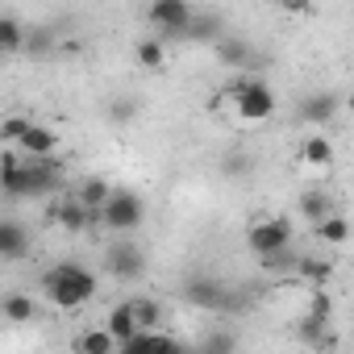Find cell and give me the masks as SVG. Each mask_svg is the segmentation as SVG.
I'll return each instance as SVG.
<instances>
[{"instance_id": "4316f807", "label": "cell", "mask_w": 354, "mask_h": 354, "mask_svg": "<svg viewBox=\"0 0 354 354\" xmlns=\"http://www.w3.org/2000/svg\"><path fill=\"white\" fill-rule=\"evenodd\" d=\"M30 117H21V113H9L5 121H0V142H5V150H17L21 146V138L30 133Z\"/></svg>"}, {"instance_id": "8fae6325", "label": "cell", "mask_w": 354, "mask_h": 354, "mask_svg": "<svg viewBox=\"0 0 354 354\" xmlns=\"http://www.w3.org/2000/svg\"><path fill=\"white\" fill-rule=\"evenodd\" d=\"M188 296H192V304H201V308H230V292H225L217 279H209V275H192V279H188Z\"/></svg>"}, {"instance_id": "cb8c5ba5", "label": "cell", "mask_w": 354, "mask_h": 354, "mask_svg": "<svg viewBox=\"0 0 354 354\" xmlns=\"http://www.w3.org/2000/svg\"><path fill=\"white\" fill-rule=\"evenodd\" d=\"M121 346H117V337L104 329V325H96V329H84L80 333V342H75V354H117Z\"/></svg>"}, {"instance_id": "d6986e66", "label": "cell", "mask_w": 354, "mask_h": 354, "mask_svg": "<svg viewBox=\"0 0 354 354\" xmlns=\"http://www.w3.org/2000/svg\"><path fill=\"white\" fill-rule=\"evenodd\" d=\"M129 308H133V321L142 333H158L162 329V304L154 296H129Z\"/></svg>"}, {"instance_id": "f546056e", "label": "cell", "mask_w": 354, "mask_h": 354, "mask_svg": "<svg viewBox=\"0 0 354 354\" xmlns=\"http://www.w3.org/2000/svg\"><path fill=\"white\" fill-rule=\"evenodd\" d=\"M196 354H234V342L230 337H205V346Z\"/></svg>"}, {"instance_id": "7402d4cb", "label": "cell", "mask_w": 354, "mask_h": 354, "mask_svg": "<svg viewBox=\"0 0 354 354\" xmlns=\"http://www.w3.org/2000/svg\"><path fill=\"white\" fill-rule=\"evenodd\" d=\"M188 38H192V42H213V46H217V42L225 38V21H221V13H213V9L196 13V21H192Z\"/></svg>"}, {"instance_id": "8992f818", "label": "cell", "mask_w": 354, "mask_h": 354, "mask_svg": "<svg viewBox=\"0 0 354 354\" xmlns=\"http://www.w3.org/2000/svg\"><path fill=\"white\" fill-rule=\"evenodd\" d=\"M63 188V162L59 158H26L21 171V196L17 201H46Z\"/></svg>"}, {"instance_id": "2e32d148", "label": "cell", "mask_w": 354, "mask_h": 354, "mask_svg": "<svg viewBox=\"0 0 354 354\" xmlns=\"http://www.w3.org/2000/svg\"><path fill=\"white\" fill-rule=\"evenodd\" d=\"M0 313H5L9 325H30L38 317V300L30 292H5V300H0Z\"/></svg>"}, {"instance_id": "9c48e42d", "label": "cell", "mask_w": 354, "mask_h": 354, "mask_svg": "<svg viewBox=\"0 0 354 354\" xmlns=\"http://www.w3.org/2000/svg\"><path fill=\"white\" fill-rule=\"evenodd\" d=\"M55 221H59V230H63L67 238H80L84 230H92V225H96V213H92V209H84L75 196H67V201H59Z\"/></svg>"}, {"instance_id": "4dcf8cb0", "label": "cell", "mask_w": 354, "mask_h": 354, "mask_svg": "<svg viewBox=\"0 0 354 354\" xmlns=\"http://www.w3.org/2000/svg\"><path fill=\"white\" fill-rule=\"evenodd\" d=\"M342 109H346V113H350V117H354V88H350V96H346V100H342Z\"/></svg>"}, {"instance_id": "3957f363", "label": "cell", "mask_w": 354, "mask_h": 354, "mask_svg": "<svg viewBox=\"0 0 354 354\" xmlns=\"http://www.w3.org/2000/svg\"><path fill=\"white\" fill-rule=\"evenodd\" d=\"M142 225H146V201L129 188H117L113 201L96 213V230H109V234H121V238L138 234Z\"/></svg>"}, {"instance_id": "4fadbf2b", "label": "cell", "mask_w": 354, "mask_h": 354, "mask_svg": "<svg viewBox=\"0 0 354 354\" xmlns=\"http://www.w3.org/2000/svg\"><path fill=\"white\" fill-rule=\"evenodd\" d=\"M129 354H188L184 350V342L175 337V333H138L133 342H129Z\"/></svg>"}, {"instance_id": "1f68e13d", "label": "cell", "mask_w": 354, "mask_h": 354, "mask_svg": "<svg viewBox=\"0 0 354 354\" xmlns=\"http://www.w3.org/2000/svg\"><path fill=\"white\" fill-rule=\"evenodd\" d=\"M117 354H129V346H121V350H117Z\"/></svg>"}, {"instance_id": "ffe728a7", "label": "cell", "mask_w": 354, "mask_h": 354, "mask_svg": "<svg viewBox=\"0 0 354 354\" xmlns=\"http://www.w3.org/2000/svg\"><path fill=\"white\" fill-rule=\"evenodd\" d=\"M217 55H221V63H230V67H238V71H246V67L254 63L250 42H246V38H238V34H225V38L217 42Z\"/></svg>"}, {"instance_id": "6da1fadb", "label": "cell", "mask_w": 354, "mask_h": 354, "mask_svg": "<svg viewBox=\"0 0 354 354\" xmlns=\"http://www.w3.org/2000/svg\"><path fill=\"white\" fill-rule=\"evenodd\" d=\"M96 292H100V279H96L84 263H75V259H67V263H59V267H50V271L42 275V296H46L55 308H80V304H88Z\"/></svg>"}, {"instance_id": "30bf717a", "label": "cell", "mask_w": 354, "mask_h": 354, "mask_svg": "<svg viewBox=\"0 0 354 354\" xmlns=\"http://www.w3.org/2000/svg\"><path fill=\"white\" fill-rule=\"evenodd\" d=\"M30 254V230L17 221V217H5L0 221V259L5 263H17Z\"/></svg>"}, {"instance_id": "ba28073f", "label": "cell", "mask_w": 354, "mask_h": 354, "mask_svg": "<svg viewBox=\"0 0 354 354\" xmlns=\"http://www.w3.org/2000/svg\"><path fill=\"white\" fill-rule=\"evenodd\" d=\"M59 146H63V142H59V129H55V125L34 121V125H30V133L21 138V146H17V150H21L26 158H59Z\"/></svg>"}, {"instance_id": "484cf974", "label": "cell", "mask_w": 354, "mask_h": 354, "mask_svg": "<svg viewBox=\"0 0 354 354\" xmlns=\"http://www.w3.org/2000/svg\"><path fill=\"white\" fill-rule=\"evenodd\" d=\"M296 275H300V279H308V283H317V288H325V283L333 279V259L300 254V267H296Z\"/></svg>"}, {"instance_id": "83f0119b", "label": "cell", "mask_w": 354, "mask_h": 354, "mask_svg": "<svg viewBox=\"0 0 354 354\" xmlns=\"http://www.w3.org/2000/svg\"><path fill=\"white\" fill-rule=\"evenodd\" d=\"M50 46H55V38H50V30H30V42H26V50H30L34 59H42V55H50Z\"/></svg>"}, {"instance_id": "7a4b0ae2", "label": "cell", "mask_w": 354, "mask_h": 354, "mask_svg": "<svg viewBox=\"0 0 354 354\" xmlns=\"http://www.w3.org/2000/svg\"><path fill=\"white\" fill-rule=\"evenodd\" d=\"M225 96L234 100V113H238V121H246V125H259V121H267L271 113H275V88L267 84V80H254V75H238L230 88H225Z\"/></svg>"}, {"instance_id": "5bb4252c", "label": "cell", "mask_w": 354, "mask_h": 354, "mask_svg": "<svg viewBox=\"0 0 354 354\" xmlns=\"http://www.w3.org/2000/svg\"><path fill=\"white\" fill-rule=\"evenodd\" d=\"M300 162L304 167H317V171L333 167V138L329 133H308L300 142Z\"/></svg>"}, {"instance_id": "9a60e30c", "label": "cell", "mask_w": 354, "mask_h": 354, "mask_svg": "<svg viewBox=\"0 0 354 354\" xmlns=\"http://www.w3.org/2000/svg\"><path fill=\"white\" fill-rule=\"evenodd\" d=\"M113 192H117V188H113L109 180H100V175H88V180H84V184H80V188H75L71 196H75V201H80L84 209L100 213V209H104V205L113 201Z\"/></svg>"}, {"instance_id": "7c38bea8", "label": "cell", "mask_w": 354, "mask_h": 354, "mask_svg": "<svg viewBox=\"0 0 354 354\" xmlns=\"http://www.w3.org/2000/svg\"><path fill=\"white\" fill-rule=\"evenodd\" d=\"M104 329L117 337V346H129L142 329H138V321H133V308H129V300H121V304H113L109 308V317H104Z\"/></svg>"}, {"instance_id": "5b68a950", "label": "cell", "mask_w": 354, "mask_h": 354, "mask_svg": "<svg viewBox=\"0 0 354 354\" xmlns=\"http://www.w3.org/2000/svg\"><path fill=\"white\" fill-rule=\"evenodd\" d=\"M104 275L117 283H133L146 275V250L133 238H117L104 246Z\"/></svg>"}, {"instance_id": "ac0fdd59", "label": "cell", "mask_w": 354, "mask_h": 354, "mask_svg": "<svg viewBox=\"0 0 354 354\" xmlns=\"http://www.w3.org/2000/svg\"><path fill=\"white\" fill-rule=\"evenodd\" d=\"M333 113H337L333 92H313L300 100V121H308V125H325V121H333Z\"/></svg>"}, {"instance_id": "277c9868", "label": "cell", "mask_w": 354, "mask_h": 354, "mask_svg": "<svg viewBox=\"0 0 354 354\" xmlns=\"http://www.w3.org/2000/svg\"><path fill=\"white\" fill-rule=\"evenodd\" d=\"M292 234H296L292 217L271 213V217H259V221L246 230V246H250L259 259H271V254H279V250H292Z\"/></svg>"}, {"instance_id": "603a6c76", "label": "cell", "mask_w": 354, "mask_h": 354, "mask_svg": "<svg viewBox=\"0 0 354 354\" xmlns=\"http://www.w3.org/2000/svg\"><path fill=\"white\" fill-rule=\"evenodd\" d=\"M296 209H300V217H308L313 225H321L325 217H333V213H337V209H333V196H329V192H300Z\"/></svg>"}, {"instance_id": "44dd1931", "label": "cell", "mask_w": 354, "mask_h": 354, "mask_svg": "<svg viewBox=\"0 0 354 354\" xmlns=\"http://www.w3.org/2000/svg\"><path fill=\"white\" fill-rule=\"evenodd\" d=\"M26 42H30V30L13 13H0V55H17L26 50Z\"/></svg>"}, {"instance_id": "e0dca14e", "label": "cell", "mask_w": 354, "mask_h": 354, "mask_svg": "<svg viewBox=\"0 0 354 354\" xmlns=\"http://www.w3.org/2000/svg\"><path fill=\"white\" fill-rule=\"evenodd\" d=\"M133 63L146 67V71H162V67H167V42H162L158 34L138 38V42H133Z\"/></svg>"}, {"instance_id": "d4e9b609", "label": "cell", "mask_w": 354, "mask_h": 354, "mask_svg": "<svg viewBox=\"0 0 354 354\" xmlns=\"http://www.w3.org/2000/svg\"><path fill=\"white\" fill-rule=\"evenodd\" d=\"M313 234H317V242H325V246H346L350 242V221L342 217V213H333V217H325L321 225H313Z\"/></svg>"}, {"instance_id": "52a82bcc", "label": "cell", "mask_w": 354, "mask_h": 354, "mask_svg": "<svg viewBox=\"0 0 354 354\" xmlns=\"http://www.w3.org/2000/svg\"><path fill=\"white\" fill-rule=\"evenodd\" d=\"M146 21L158 30V34H175V38H188L192 21H196V9L184 5V0H154L146 9Z\"/></svg>"}, {"instance_id": "f1b7e54d", "label": "cell", "mask_w": 354, "mask_h": 354, "mask_svg": "<svg viewBox=\"0 0 354 354\" xmlns=\"http://www.w3.org/2000/svg\"><path fill=\"white\" fill-rule=\"evenodd\" d=\"M109 117H113V121H133V117H138V104H133L129 96H117V100L109 104Z\"/></svg>"}]
</instances>
